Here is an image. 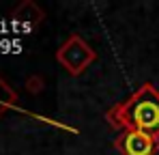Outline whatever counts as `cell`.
Segmentation results:
<instances>
[{
  "label": "cell",
  "mask_w": 159,
  "mask_h": 155,
  "mask_svg": "<svg viewBox=\"0 0 159 155\" xmlns=\"http://www.w3.org/2000/svg\"><path fill=\"white\" fill-rule=\"evenodd\" d=\"M106 119L114 129H135L159 138V91L144 82L125 101L110 108Z\"/></svg>",
  "instance_id": "6da1fadb"
},
{
  "label": "cell",
  "mask_w": 159,
  "mask_h": 155,
  "mask_svg": "<svg viewBox=\"0 0 159 155\" xmlns=\"http://www.w3.org/2000/svg\"><path fill=\"white\" fill-rule=\"evenodd\" d=\"M58 60L62 63V67L71 73L80 76L86 71V67L95 60V52L88 43H84V39L80 35H71L60 48H58Z\"/></svg>",
  "instance_id": "7a4b0ae2"
},
{
  "label": "cell",
  "mask_w": 159,
  "mask_h": 155,
  "mask_svg": "<svg viewBox=\"0 0 159 155\" xmlns=\"http://www.w3.org/2000/svg\"><path fill=\"white\" fill-rule=\"evenodd\" d=\"M114 147L120 155H155L159 151V138L144 131L125 129L114 140Z\"/></svg>",
  "instance_id": "3957f363"
},
{
  "label": "cell",
  "mask_w": 159,
  "mask_h": 155,
  "mask_svg": "<svg viewBox=\"0 0 159 155\" xmlns=\"http://www.w3.org/2000/svg\"><path fill=\"white\" fill-rule=\"evenodd\" d=\"M15 99H17V95L11 91V86L0 78V114L7 110V108H11L13 103H15Z\"/></svg>",
  "instance_id": "277c9868"
}]
</instances>
